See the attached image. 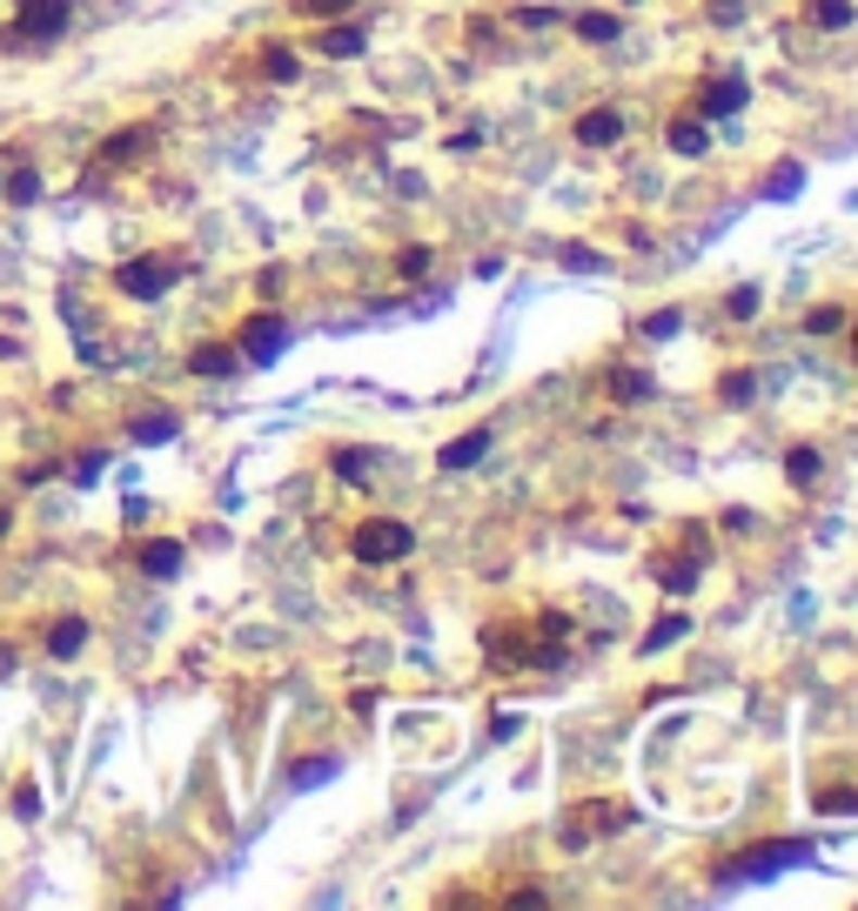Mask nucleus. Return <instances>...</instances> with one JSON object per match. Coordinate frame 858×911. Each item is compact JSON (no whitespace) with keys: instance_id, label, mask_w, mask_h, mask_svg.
I'll return each mask as SVG.
<instances>
[{"instance_id":"5","label":"nucleus","mask_w":858,"mask_h":911,"mask_svg":"<svg viewBox=\"0 0 858 911\" xmlns=\"http://www.w3.org/2000/svg\"><path fill=\"white\" fill-rule=\"evenodd\" d=\"M798 858H805V845H765V851H752V858L724 864V871H718V885H745V878H765V871H778V864H798Z\"/></svg>"},{"instance_id":"7","label":"nucleus","mask_w":858,"mask_h":911,"mask_svg":"<svg viewBox=\"0 0 858 911\" xmlns=\"http://www.w3.org/2000/svg\"><path fill=\"white\" fill-rule=\"evenodd\" d=\"M135 564L154 577V583H168V577H181V564H188V549L175 543V536H154V543H141L135 549Z\"/></svg>"},{"instance_id":"33","label":"nucleus","mask_w":858,"mask_h":911,"mask_svg":"<svg viewBox=\"0 0 858 911\" xmlns=\"http://www.w3.org/2000/svg\"><path fill=\"white\" fill-rule=\"evenodd\" d=\"M14 811H21V818H41V790L21 784V790H14Z\"/></svg>"},{"instance_id":"29","label":"nucleus","mask_w":858,"mask_h":911,"mask_svg":"<svg viewBox=\"0 0 858 911\" xmlns=\"http://www.w3.org/2000/svg\"><path fill=\"white\" fill-rule=\"evenodd\" d=\"M329 771H336V758H302V764H295V784L308 790V784H323Z\"/></svg>"},{"instance_id":"18","label":"nucleus","mask_w":858,"mask_h":911,"mask_svg":"<svg viewBox=\"0 0 858 911\" xmlns=\"http://www.w3.org/2000/svg\"><path fill=\"white\" fill-rule=\"evenodd\" d=\"M175 429H181V422H175L168 409H148V416H135V422H128L135 443H175Z\"/></svg>"},{"instance_id":"6","label":"nucleus","mask_w":858,"mask_h":911,"mask_svg":"<svg viewBox=\"0 0 858 911\" xmlns=\"http://www.w3.org/2000/svg\"><path fill=\"white\" fill-rule=\"evenodd\" d=\"M623 824H631V805H577L564 838H570V845H583L591 831H623Z\"/></svg>"},{"instance_id":"10","label":"nucleus","mask_w":858,"mask_h":911,"mask_svg":"<svg viewBox=\"0 0 858 911\" xmlns=\"http://www.w3.org/2000/svg\"><path fill=\"white\" fill-rule=\"evenodd\" d=\"M88 650V617H54L48 623V657L67 663V657H81Z\"/></svg>"},{"instance_id":"21","label":"nucleus","mask_w":858,"mask_h":911,"mask_svg":"<svg viewBox=\"0 0 858 911\" xmlns=\"http://www.w3.org/2000/svg\"><path fill=\"white\" fill-rule=\"evenodd\" d=\"M295 67H302L295 48H282V41H268V48H262V74H268V81H295Z\"/></svg>"},{"instance_id":"31","label":"nucleus","mask_w":858,"mask_h":911,"mask_svg":"<svg viewBox=\"0 0 858 911\" xmlns=\"http://www.w3.org/2000/svg\"><path fill=\"white\" fill-rule=\"evenodd\" d=\"M422 268H429V249H403V255H396V275H409V282H416Z\"/></svg>"},{"instance_id":"2","label":"nucleus","mask_w":858,"mask_h":911,"mask_svg":"<svg viewBox=\"0 0 858 911\" xmlns=\"http://www.w3.org/2000/svg\"><path fill=\"white\" fill-rule=\"evenodd\" d=\"M175 275H181V262H168V255H135V262L114 268V289L128 302H154V295L175 289Z\"/></svg>"},{"instance_id":"16","label":"nucleus","mask_w":858,"mask_h":911,"mask_svg":"<svg viewBox=\"0 0 858 911\" xmlns=\"http://www.w3.org/2000/svg\"><path fill=\"white\" fill-rule=\"evenodd\" d=\"M671 148H678V154H705V148H711L705 114H678V122H671Z\"/></svg>"},{"instance_id":"17","label":"nucleus","mask_w":858,"mask_h":911,"mask_svg":"<svg viewBox=\"0 0 858 911\" xmlns=\"http://www.w3.org/2000/svg\"><path fill=\"white\" fill-rule=\"evenodd\" d=\"M483 650L496 657V670H523V663H530V644H523V637H510V630H490Z\"/></svg>"},{"instance_id":"9","label":"nucleus","mask_w":858,"mask_h":911,"mask_svg":"<svg viewBox=\"0 0 858 911\" xmlns=\"http://www.w3.org/2000/svg\"><path fill=\"white\" fill-rule=\"evenodd\" d=\"M577 141H583V148H617V141H623V114H617V107L577 114Z\"/></svg>"},{"instance_id":"37","label":"nucleus","mask_w":858,"mask_h":911,"mask_svg":"<svg viewBox=\"0 0 858 911\" xmlns=\"http://www.w3.org/2000/svg\"><path fill=\"white\" fill-rule=\"evenodd\" d=\"M792 188H798V168H778V175H771V188H765V194H792Z\"/></svg>"},{"instance_id":"15","label":"nucleus","mask_w":858,"mask_h":911,"mask_svg":"<svg viewBox=\"0 0 858 911\" xmlns=\"http://www.w3.org/2000/svg\"><path fill=\"white\" fill-rule=\"evenodd\" d=\"M236 369H242V349H228V342H209L188 355V376H236Z\"/></svg>"},{"instance_id":"34","label":"nucleus","mask_w":858,"mask_h":911,"mask_svg":"<svg viewBox=\"0 0 858 911\" xmlns=\"http://www.w3.org/2000/svg\"><path fill=\"white\" fill-rule=\"evenodd\" d=\"M295 8H302V14H349L356 0H295Z\"/></svg>"},{"instance_id":"24","label":"nucleus","mask_w":858,"mask_h":911,"mask_svg":"<svg viewBox=\"0 0 858 911\" xmlns=\"http://www.w3.org/2000/svg\"><path fill=\"white\" fill-rule=\"evenodd\" d=\"M329 463H336V477H349V483H363V477H369V456H363V450H336Z\"/></svg>"},{"instance_id":"20","label":"nucleus","mask_w":858,"mask_h":911,"mask_svg":"<svg viewBox=\"0 0 858 911\" xmlns=\"http://www.w3.org/2000/svg\"><path fill=\"white\" fill-rule=\"evenodd\" d=\"M818 469H825V456H818V450H811V443H798V450H792V456H785V477H792V483H798V490H805V483H818Z\"/></svg>"},{"instance_id":"19","label":"nucleus","mask_w":858,"mask_h":911,"mask_svg":"<svg viewBox=\"0 0 858 911\" xmlns=\"http://www.w3.org/2000/svg\"><path fill=\"white\" fill-rule=\"evenodd\" d=\"M805 21L838 34V27H851V0H805Z\"/></svg>"},{"instance_id":"35","label":"nucleus","mask_w":858,"mask_h":911,"mask_svg":"<svg viewBox=\"0 0 858 911\" xmlns=\"http://www.w3.org/2000/svg\"><path fill=\"white\" fill-rule=\"evenodd\" d=\"M564 268H577V275H583V268H604V255H591V249H564Z\"/></svg>"},{"instance_id":"25","label":"nucleus","mask_w":858,"mask_h":911,"mask_svg":"<svg viewBox=\"0 0 858 911\" xmlns=\"http://www.w3.org/2000/svg\"><path fill=\"white\" fill-rule=\"evenodd\" d=\"M697 570H705V564H657V583H665V590H691Z\"/></svg>"},{"instance_id":"38","label":"nucleus","mask_w":858,"mask_h":911,"mask_svg":"<svg viewBox=\"0 0 858 911\" xmlns=\"http://www.w3.org/2000/svg\"><path fill=\"white\" fill-rule=\"evenodd\" d=\"M711 8H718V21H737V0H711Z\"/></svg>"},{"instance_id":"13","label":"nucleus","mask_w":858,"mask_h":911,"mask_svg":"<svg viewBox=\"0 0 858 911\" xmlns=\"http://www.w3.org/2000/svg\"><path fill=\"white\" fill-rule=\"evenodd\" d=\"M329 61H356L363 48H369V34L356 27V21H336V27H323V41H316Z\"/></svg>"},{"instance_id":"8","label":"nucleus","mask_w":858,"mask_h":911,"mask_svg":"<svg viewBox=\"0 0 858 911\" xmlns=\"http://www.w3.org/2000/svg\"><path fill=\"white\" fill-rule=\"evenodd\" d=\"M148 141H154V128H148V122L114 128V135L101 141V162H94V168H122V162H135V154H148Z\"/></svg>"},{"instance_id":"39","label":"nucleus","mask_w":858,"mask_h":911,"mask_svg":"<svg viewBox=\"0 0 858 911\" xmlns=\"http://www.w3.org/2000/svg\"><path fill=\"white\" fill-rule=\"evenodd\" d=\"M851 355H858V322H851Z\"/></svg>"},{"instance_id":"36","label":"nucleus","mask_w":858,"mask_h":911,"mask_svg":"<svg viewBox=\"0 0 858 911\" xmlns=\"http://www.w3.org/2000/svg\"><path fill=\"white\" fill-rule=\"evenodd\" d=\"M490 737H496V744H510V737H517V710H503V718L490 724Z\"/></svg>"},{"instance_id":"32","label":"nucleus","mask_w":858,"mask_h":911,"mask_svg":"<svg viewBox=\"0 0 858 911\" xmlns=\"http://www.w3.org/2000/svg\"><path fill=\"white\" fill-rule=\"evenodd\" d=\"M758 302H765L758 289H731V302H724V308H731V315H758Z\"/></svg>"},{"instance_id":"26","label":"nucleus","mask_w":858,"mask_h":911,"mask_svg":"<svg viewBox=\"0 0 858 911\" xmlns=\"http://www.w3.org/2000/svg\"><path fill=\"white\" fill-rule=\"evenodd\" d=\"M684 630H691V617H665V623H657L651 637H644V650H665V644H678Z\"/></svg>"},{"instance_id":"1","label":"nucleus","mask_w":858,"mask_h":911,"mask_svg":"<svg viewBox=\"0 0 858 911\" xmlns=\"http://www.w3.org/2000/svg\"><path fill=\"white\" fill-rule=\"evenodd\" d=\"M409 549H416V536H409V523H396V517H363V523H356V536H349V557L369 564V570L403 564Z\"/></svg>"},{"instance_id":"27","label":"nucleus","mask_w":858,"mask_h":911,"mask_svg":"<svg viewBox=\"0 0 858 911\" xmlns=\"http://www.w3.org/2000/svg\"><path fill=\"white\" fill-rule=\"evenodd\" d=\"M34 194H41V175H34V168H14V175H8V202H34Z\"/></svg>"},{"instance_id":"40","label":"nucleus","mask_w":858,"mask_h":911,"mask_svg":"<svg viewBox=\"0 0 858 911\" xmlns=\"http://www.w3.org/2000/svg\"><path fill=\"white\" fill-rule=\"evenodd\" d=\"M0 536H8V509H0Z\"/></svg>"},{"instance_id":"23","label":"nucleus","mask_w":858,"mask_h":911,"mask_svg":"<svg viewBox=\"0 0 858 911\" xmlns=\"http://www.w3.org/2000/svg\"><path fill=\"white\" fill-rule=\"evenodd\" d=\"M718 395H724V403H752V395H758V376H745V369H731V376L718 382Z\"/></svg>"},{"instance_id":"4","label":"nucleus","mask_w":858,"mask_h":911,"mask_svg":"<svg viewBox=\"0 0 858 911\" xmlns=\"http://www.w3.org/2000/svg\"><path fill=\"white\" fill-rule=\"evenodd\" d=\"M14 21H21V34H34V41H54V34L74 21V0H14Z\"/></svg>"},{"instance_id":"3","label":"nucleus","mask_w":858,"mask_h":911,"mask_svg":"<svg viewBox=\"0 0 858 911\" xmlns=\"http://www.w3.org/2000/svg\"><path fill=\"white\" fill-rule=\"evenodd\" d=\"M242 355H249V363H276V355H282V342H289V322H282V315L276 308H262V315H249V322H242Z\"/></svg>"},{"instance_id":"11","label":"nucleus","mask_w":858,"mask_h":911,"mask_svg":"<svg viewBox=\"0 0 858 911\" xmlns=\"http://www.w3.org/2000/svg\"><path fill=\"white\" fill-rule=\"evenodd\" d=\"M490 450H496V435H490V429H463V435H456V443H450L437 463H443V469H470V463H483Z\"/></svg>"},{"instance_id":"22","label":"nucleus","mask_w":858,"mask_h":911,"mask_svg":"<svg viewBox=\"0 0 858 911\" xmlns=\"http://www.w3.org/2000/svg\"><path fill=\"white\" fill-rule=\"evenodd\" d=\"M577 34H583V41H617L623 21H617V14H583V21H577Z\"/></svg>"},{"instance_id":"12","label":"nucleus","mask_w":858,"mask_h":911,"mask_svg":"<svg viewBox=\"0 0 858 911\" xmlns=\"http://www.w3.org/2000/svg\"><path fill=\"white\" fill-rule=\"evenodd\" d=\"M745 81H737V74H724V81H711L705 88V107H697V114H705V122H724V114H737V107H745Z\"/></svg>"},{"instance_id":"28","label":"nucleus","mask_w":858,"mask_h":911,"mask_svg":"<svg viewBox=\"0 0 858 911\" xmlns=\"http://www.w3.org/2000/svg\"><path fill=\"white\" fill-rule=\"evenodd\" d=\"M678 329H684V315H678V308H657L651 322H644V336H651V342H665V336H678Z\"/></svg>"},{"instance_id":"30","label":"nucleus","mask_w":858,"mask_h":911,"mask_svg":"<svg viewBox=\"0 0 858 911\" xmlns=\"http://www.w3.org/2000/svg\"><path fill=\"white\" fill-rule=\"evenodd\" d=\"M805 329H811V336H838V329H845V308H811Z\"/></svg>"},{"instance_id":"14","label":"nucleus","mask_w":858,"mask_h":911,"mask_svg":"<svg viewBox=\"0 0 858 911\" xmlns=\"http://www.w3.org/2000/svg\"><path fill=\"white\" fill-rule=\"evenodd\" d=\"M604 389H610V403H623V409H631V403H651V376L644 369H604Z\"/></svg>"}]
</instances>
